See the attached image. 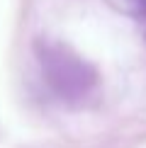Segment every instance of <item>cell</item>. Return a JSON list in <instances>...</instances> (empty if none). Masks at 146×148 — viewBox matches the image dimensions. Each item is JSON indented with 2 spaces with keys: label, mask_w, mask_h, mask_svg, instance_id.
Listing matches in <instances>:
<instances>
[{
  "label": "cell",
  "mask_w": 146,
  "mask_h": 148,
  "mask_svg": "<svg viewBox=\"0 0 146 148\" xmlns=\"http://www.w3.org/2000/svg\"><path fill=\"white\" fill-rule=\"evenodd\" d=\"M36 58L49 88L63 100H81L95 88V68L88 61H83L73 49L59 41H39Z\"/></svg>",
  "instance_id": "cell-1"
},
{
  "label": "cell",
  "mask_w": 146,
  "mask_h": 148,
  "mask_svg": "<svg viewBox=\"0 0 146 148\" xmlns=\"http://www.w3.org/2000/svg\"><path fill=\"white\" fill-rule=\"evenodd\" d=\"M112 3L146 29V0H112Z\"/></svg>",
  "instance_id": "cell-2"
}]
</instances>
